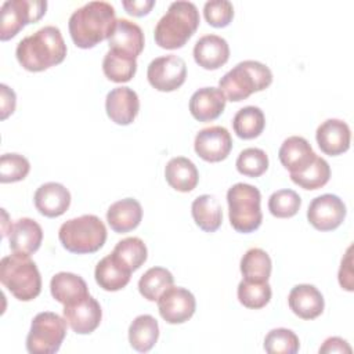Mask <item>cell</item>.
<instances>
[{
  "label": "cell",
  "mask_w": 354,
  "mask_h": 354,
  "mask_svg": "<svg viewBox=\"0 0 354 354\" xmlns=\"http://www.w3.org/2000/svg\"><path fill=\"white\" fill-rule=\"evenodd\" d=\"M116 21L113 6L106 1H88L69 17V35L79 48H93L111 37Z\"/></svg>",
  "instance_id": "1"
},
{
  "label": "cell",
  "mask_w": 354,
  "mask_h": 354,
  "mask_svg": "<svg viewBox=\"0 0 354 354\" xmlns=\"http://www.w3.org/2000/svg\"><path fill=\"white\" fill-rule=\"evenodd\" d=\"M66 44L59 28L47 25L24 37L15 50L19 65L29 72H41L61 64L66 57Z\"/></svg>",
  "instance_id": "2"
},
{
  "label": "cell",
  "mask_w": 354,
  "mask_h": 354,
  "mask_svg": "<svg viewBox=\"0 0 354 354\" xmlns=\"http://www.w3.org/2000/svg\"><path fill=\"white\" fill-rule=\"evenodd\" d=\"M199 26V11L191 1H174L166 14L158 21L153 37L155 43L166 50L181 48Z\"/></svg>",
  "instance_id": "3"
},
{
  "label": "cell",
  "mask_w": 354,
  "mask_h": 354,
  "mask_svg": "<svg viewBox=\"0 0 354 354\" xmlns=\"http://www.w3.org/2000/svg\"><path fill=\"white\" fill-rule=\"evenodd\" d=\"M0 281L21 301H30L41 292V277L36 263L28 256L12 253L0 261Z\"/></svg>",
  "instance_id": "4"
},
{
  "label": "cell",
  "mask_w": 354,
  "mask_h": 354,
  "mask_svg": "<svg viewBox=\"0 0 354 354\" xmlns=\"http://www.w3.org/2000/svg\"><path fill=\"white\" fill-rule=\"evenodd\" d=\"M272 83L271 69L253 59H246L236 64L218 82V88L227 100L239 102L250 94L266 90Z\"/></svg>",
  "instance_id": "5"
},
{
  "label": "cell",
  "mask_w": 354,
  "mask_h": 354,
  "mask_svg": "<svg viewBox=\"0 0 354 354\" xmlns=\"http://www.w3.org/2000/svg\"><path fill=\"white\" fill-rule=\"evenodd\" d=\"M58 239L71 253H95L106 241V227L95 214H83L65 221L59 227Z\"/></svg>",
  "instance_id": "6"
},
{
  "label": "cell",
  "mask_w": 354,
  "mask_h": 354,
  "mask_svg": "<svg viewBox=\"0 0 354 354\" xmlns=\"http://www.w3.org/2000/svg\"><path fill=\"white\" fill-rule=\"evenodd\" d=\"M261 194L259 188L246 183H236L227 191L228 217L231 227L242 234L256 231L261 221Z\"/></svg>",
  "instance_id": "7"
},
{
  "label": "cell",
  "mask_w": 354,
  "mask_h": 354,
  "mask_svg": "<svg viewBox=\"0 0 354 354\" xmlns=\"http://www.w3.org/2000/svg\"><path fill=\"white\" fill-rule=\"evenodd\" d=\"M66 321L51 311L35 315L26 336V350L30 354H54L66 336Z\"/></svg>",
  "instance_id": "8"
},
{
  "label": "cell",
  "mask_w": 354,
  "mask_h": 354,
  "mask_svg": "<svg viewBox=\"0 0 354 354\" xmlns=\"http://www.w3.org/2000/svg\"><path fill=\"white\" fill-rule=\"evenodd\" d=\"M47 10L44 0H8L1 6L0 40L12 39L29 24L37 22Z\"/></svg>",
  "instance_id": "9"
},
{
  "label": "cell",
  "mask_w": 354,
  "mask_h": 354,
  "mask_svg": "<svg viewBox=\"0 0 354 354\" xmlns=\"http://www.w3.org/2000/svg\"><path fill=\"white\" fill-rule=\"evenodd\" d=\"M149 84L158 91H174L180 88L187 79L185 61L174 54L152 59L147 69Z\"/></svg>",
  "instance_id": "10"
},
{
  "label": "cell",
  "mask_w": 354,
  "mask_h": 354,
  "mask_svg": "<svg viewBox=\"0 0 354 354\" xmlns=\"http://www.w3.org/2000/svg\"><path fill=\"white\" fill-rule=\"evenodd\" d=\"M346 213V205L337 195L324 194L310 202L307 218L315 230L332 231L344 221Z\"/></svg>",
  "instance_id": "11"
},
{
  "label": "cell",
  "mask_w": 354,
  "mask_h": 354,
  "mask_svg": "<svg viewBox=\"0 0 354 354\" xmlns=\"http://www.w3.org/2000/svg\"><path fill=\"white\" fill-rule=\"evenodd\" d=\"M196 308L195 296L185 288L170 286L158 299V310L167 324H183L188 321Z\"/></svg>",
  "instance_id": "12"
},
{
  "label": "cell",
  "mask_w": 354,
  "mask_h": 354,
  "mask_svg": "<svg viewBox=\"0 0 354 354\" xmlns=\"http://www.w3.org/2000/svg\"><path fill=\"white\" fill-rule=\"evenodd\" d=\"M195 152L206 162L224 160L232 149V138L223 126H210L198 131L194 141Z\"/></svg>",
  "instance_id": "13"
},
{
  "label": "cell",
  "mask_w": 354,
  "mask_h": 354,
  "mask_svg": "<svg viewBox=\"0 0 354 354\" xmlns=\"http://www.w3.org/2000/svg\"><path fill=\"white\" fill-rule=\"evenodd\" d=\"M62 314L68 326L79 335L94 332L100 326L102 318L101 306L91 295H87L75 303L65 304Z\"/></svg>",
  "instance_id": "14"
},
{
  "label": "cell",
  "mask_w": 354,
  "mask_h": 354,
  "mask_svg": "<svg viewBox=\"0 0 354 354\" xmlns=\"http://www.w3.org/2000/svg\"><path fill=\"white\" fill-rule=\"evenodd\" d=\"M105 111L108 118L120 126L133 123L140 111L137 93L126 86L112 88L105 98Z\"/></svg>",
  "instance_id": "15"
},
{
  "label": "cell",
  "mask_w": 354,
  "mask_h": 354,
  "mask_svg": "<svg viewBox=\"0 0 354 354\" xmlns=\"http://www.w3.org/2000/svg\"><path fill=\"white\" fill-rule=\"evenodd\" d=\"M144 44L145 40L142 29L126 18L116 21V26L108 39L111 51L134 59H137V57L142 53Z\"/></svg>",
  "instance_id": "16"
},
{
  "label": "cell",
  "mask_w": 354,
  "mask_h": 354,
  "mask_svg": "<svg viewBox=\"0 0 354 354\" xmlns=\"http://www.w3.org/2000/svg\"><path fill=\"white\" fill-rule=\"evenodd\" d=\"M315 140L325 155L337 156L350 148L351 131L346 122L340 119H328L318 126Z\"/></svg>",
  "instance_id": "17"
},
{
  "label": "cell",
  "mask_w": 354,
  "mask_h": 354,
  "mask_svg": "<svg viewBox=\"0 0 354 354\" xmlns=\"http://www.w3.org/2000/svg\"><path fill=\"white\" fill-rule=\"evenodd\" d=\"M33 202L40 214L50 218L59 217L71 205V192L65 185L50 181L36 189Z\"/></svg>",
  "instance_id": "18"
},
{
  "label": "cell",
  "mask_w": 354,
  "mask_h": 354,
  "mask_svg": "<svg viewBox=\"0 0 354 354\" xmlns=\"http://www.w3.org/2000/svg\"><path fill=\"white\" fill-rule=\"evenodd\" d=\"M43 241V230L40 224L29 217L17 220L8 231V242L12 253L33 254L39 250Z\"/></svg>",
  "instance_id": "19"
},
{
  "label": "cell",
  "mask_w": 354,
  "mask_h": 354,
  "mask_svg": "<svg viewBox=\"0 0 354 354\" xmlns=\"http://www.w3.org/2000/svg\"><path fill=\"white\" fill-rule=\"evenodd\" d=\"M230 46L227 40L217 35H205L194 46L195 62L207 71H216L227 64Z\"/></svg>",
  "instance_id": "20"
},
{
  "label": "cell",
  "mask_w": 354,
  "mask_h": 354,
  "mask_svg": "<svg viewBox=\"0 0 354 354\" xmlns=\"http://www.w3.org/2000/svg\"><path fill=\"white\" fill-rule=\"evenodd\" d=\"M289 308L301 319H314L324 311L325 301L322 293L310 283H300L292 288L288 296Z\"/></svg>",
  "instance_id": "21"
},
{
  "label": "cell",
  "mask_w": 354,
  "mask_h": 354,
  "mask_svg": "<svg viewBox=\"0 0 354 354\" xmlns=\"http://www.w3.org/2000/svg\"><path fill=\"white\" fill-rule=\"evenodd\" d=\"M227 98L217 87H202L189 98V112L198 122H212L217 119L224 108Z\"/></svg>",
  "instance_id": "22"
},
{
  "label": "cell",
  "mask_w": 354,
  "mask_h": 354,
  "mask_svg": "<svg viewBox=\"0 0 354 354\" xmlns=\"http://www.w3.org/2000/svg\"><path fill=\"white\" fill-rule=\"evenodd\" d=\"M315 156L317 155L310 142L300 136L288 137L278 151L279 162L290 174L303 171L315 159Z\"/></svg>",
  "instance_id": "23"
},
{
  "label": "cell",
  "mask_w": 354,
  "mask_h": 354,
  "mask_svg": "<svg viewBox=\"0 0 354 354\" xmlns=\"http://www.w3.org/2000/svg\"><path fill=\"white\" fill-rule=\"evenodd\" d=\"M142 220V207L134 198H124L113 202L106 212V221L118 234L129 232L138 227Z\"/></svg>",
  "instance_id": "24"
},
{
  "label": "cell",
  "mask_w": 354,
  "mask_h": 354,
  "mask_svg": "<svg viewBox=\"0 0 354 354\" xmlns=\"http://www.w3.org/2000/svg\"><path fill=\"white\" fill-rule=\"evenodd\" d=\"M50 292L51 296L64 306L75 303L90 295L86 281L80 275L66 271H61L51 278Z\"/></svg>",
  "instance_id": "25"
},
{
  "label": "cell",
  "mask_w": 354,
  "mask_h": 354,
  "mask_svg": "<svg viewBox=\"0 0 354 354\" xmlns=\"http://www.w3.org/2000/svg\"><path fill=\"white\" fill-rule=\"evenodd\" d=\"M167 184L180 192L192 191L199 181V173L192 160L184 156L171 158L165 167Z\"/></svg>",
  "instance_id": "26"
},
{
  "label": "cell",
  "mask_w": 354,
  "mask_h": 354,
  "mask_svg": "<svg viewBox=\"0 0 354 354\" xmlns=\"http://www.w3.org/2000/svg\"><path fill=\"white\" fill-rule=\"evenodd\" d=\"M191 213L195 224L205 232H214L223 223V209L214 195L203 194L194 199Z\"/></svg>",
  "instance_id": "27"
},
{
  "label": "cell",
  "mask_w": 354,
  "mask_h": 354,
  "mask_svg": "<svg viewBox=\"0 0 354 354\" xmlns=\"http://www.w3.org/2000/svg\"><path fill=\"white\" fill-rule=\"evenodd\" d=\"M94 278L100 288L108 292L123 289L131 278V272L119 264L112 254L102 257L94 270Z\"/></svg>",
  "instance_id": "28"
},
{
  "label": "cell",
  "mask_w": 354,
  "mask_h": 354,
  "mask_svg": "<svg viewBox=\"0 0 354 354\" xmlns=\"http://www.w3.org/2000/svg\"><path fill=\"white\" fill-rule=\"evenodd\" d=\"M159 325L158 321L149 315L142 314L133 319L129 326V343L140 353L149 351L158 342Z\"/></svg>",
  "instance_id": "29"
},
{
  "label": "cell",
  "mask_w": 354,
  "mask_h": 354,
  "mask_svg": "<svg viewBox=\"0 0 354 354\" xmlns=\"http://www.w3.org/2000/svg\"><path fill=\"white\" fill-rule=\"evenodd\" d=\"M111 254L119 264L133 272L147 261L148 250L141 238L129 236L119 241Z\"/></svg>",
  "instance_id": "30"
},
{
  "label": "cell",
  "mask_w": 354,
  "mask_h": 354,
  "mask_svg": "<svg viewBox=\"0 0 354 354\" xmlns=\"http://www.w3.org/2000/svg\"><path fill=\"white\" fill-rule=\"evenodd\" d=\"M266 126V118L259 106L248 105L241 108L232 118L234 133L242 140L259 137Z\"/></svg>",
  "instance_id": "31"
},
{
  "label": "cell",
  "mask_w": 354,
  "mask_h": 354,
  "mask_svg": "<svg viewBox=\"0 0 354 354\" xmlns=\"http://www.w3.org/2000/svg\"><path fill=\"white\" fill-rule=\"evenodd\" d=\"M239 268L243 275V279L266 282L271 275L272 263L266 250L260 248H252L242 256Z\"/></svg>",
  "instance_id": "32"
},
{
  "label": "cell",
  "mask_w": 354,
  "mask_h": 354,
  "mask_svg": "<svg viewBox=\"0 0 354 354\" xmlns=\"http://www.w3.org/2000/svg\"><path fill=\"white\" fill-rule=\"evenodd\" d=\"M174 283L173 274L163 267H152L147 270L140 281L138 290L148 301H158L159 296Z\"/></svg>",
  "instance_id": "33"
},
{
  "label": "cell",
  "mask_w": 354,
  "mask_h": 354,
  "mask_svg": "<svg viewBox=\"0 0 354 354\" xmlns=\"http://www.w3.org/2000/svg\"><path fill=\"white\" fill-rule=\"evenodd\" d=\"M329 178H330V166L321 156H315V159L303 171L290 174V180L296 185L310 191L324 187L329 181Z\"/></svg>",
  "instance_id": "34"
},
{
  "label": "cell",
  "mask_w": 354,
  "mask_h": 354,
  "mask_svg": "<svg viewBox=\"0 0 354 354\" xmlns=\"http://www.w3.org/2000/svg\"><path fill=\"white\" fill-rule=\"evenodd\" d=\"M102 71L111 82L126 83L130 82L137 72V59L109 50L102 59Z\"/></svg>",
  "instance_id": "35"
},
{
  "label": "cell",
  "mask_w": 354,
  "mask_h": 354,
  "mask_svg": "<svg viewBox=\"0 0 354 354\" xmlns=\"http://www.w3.org/2000/svg\"><path fill=\"white\" fill-rule=\"evenodd\" d=\"M236 295H238L239 303L243 307L259 310L268 304V301L271 300L272 292L268 281L254 282V281L242 279L238 285Z\"/></svg>",
  "instance_id": "36"
},
{
  "label": "cell",
  "mask_w": 354,
  "mask_h": 354,
  "mask_svg": "<svg viewBox=\"0 0 354 354\" xmlns=\"http://www.w3.org/2000/svg\"><path fill=\"white\" fill-rule=\"evenodd\" d=\"M299 348L297 335L286 328L271 329L264 337V350L270 354H295Z\"/></svg>",
  "instance_id": "37"
},
{
  "label": "cell",
  "mask_w": 354,
  "mask_h": 354,
  "mask_svg": "<svg viewBox=\"0 0 354 354\" xmlns=\"http://www.w3.org/2000/svg\"><path fill=\"white\" fill-rule=\"evenodd\" d=\"M235 166L246 177H260L268 169V156L260 148H245L238 155Z\"/></svg>",
  "instance_id": "38"
},
{
  "label": "cell",
  "mask_w": 354,
  "mask_h": 354,
  "mask_svg": "<svg viewBox=\"0 0 354 354\" xmlns=\"http://www.w3.org/2000/svg\"><path fill=\"white\" fill-rule=\"evenodd\" d=\"M301 206V198L293 189H278L268 199V210L274 217H293Z\"/></svg>",
  "instance_id": "39"
},
{
  "label": "cell",
  "mask_w": 354,
  "mask_h": 354,
  "mask_svg": "<svg viewBox=\"0 0 354 354\" xmlns=\"http://www.w3.org/2000/svg\"><path fill=\"white\" fill-rule=\"evenodd\" d=\"M29 170V160L19 153H4L0 158V181L3 184L24 180Z\"/></svg>",
  "instance_id": "40"
},
{
  "label": "cell",
  "mask_w": 354,
  "mask_h": 354,
  "mask_svg": "<svg viewBox=\"0 0 354 354\" xmlns=\"http://www.w3.org/2000/svg\"><path fill=\"white\" fill-rule=\"evenodd\" d=\"M203 15L213 28H225L234 18V6L228 0H210L203 6Z\"/></svg>",
  "instance_id": "41"
},
{
  "label": "cell",
  "mask_w": 354,
  "mask_h": 354,
  "mask_svg": "<svg viewBox=\"0 0 354 354\" xmlns=\"http://www.w3.org/2000/svg\"><path fill=\"white\" fill-rule=\"evenodd\" d=\"M353 246H348L346 250L344 257L342 259L340 268H339V283L343 289L353 292L354 285H353V254H351Z\"/></svg>",
  "instance_id": "42"
},
{
  "label": "cell",
  "mask_w": 354,
  "mask_h": 354,
  "mask_svg": "<svg viewBox=\"0 0 354 354\" xmlns=\"http://www.w3.org/2000/svg\"><path fill=\"white\" fill-rule=\"evenodd\" d=\"M0 108H1V120L7 119L14 111L17 105V97L12 88H10L7 84H0Z\"/></svg>",
  "instance_id": "43"
},
{
  "label": "cell",
  "mask_w": 354,
  "mask_h": 354,
  "mask_svg": "<svg viewBox=\"0 0 354 354\" xmlns=\"http://www.w3.org/2000/svg\"><path fill=\"white\" fill-rule=\"evenodd\" d=\"M123 8L134 17L147 15L155 6V0H124L122 1Z\"/></svg>",
  "instance_id": "44"
},
{
  "label": "cell",
  "mask_w": 354,
  "mask_h": 354,
  "mask_svg": "<svg viewBox=\"0 0 354 354\" xmlns=\"http://www.w3.org/2000/svg\"><path fill=\"white\" fill-rule=\"evenodd\" d=\"M319 353L322 354H330V353H351V347L348 346V343L339 337V336H332L328 337L322 346L319 347Z\"/></svg>",
  "instance_id": "45"
}]
</instances>
